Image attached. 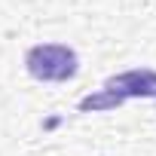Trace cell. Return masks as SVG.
I'll list each match as a JSON object with an SVG mask.
<instances>
[{
  "mask_svg": "<svg viewBox=\"0 0 156 156\" xmlns=\"http://www.w3.org/2000/svg\"><path fill=\"white\" fill-rule=\"evenodd\" d=\"M25 67L40 83H67L80 70V58L70 46L61 43H40L25 52Z\"/></svg>",
  "mask_w": 156,
  "mask_h": 156,
  "instance_id": "2",
  "label": "cell"
},
{
  "mask_svg": "<svg viewBox=\"0 0 156 156\" xmlns=\"http://www.w3.org/2000/svg\"><path fill=\"white\" fill-rule=\"evenodd\" d=\"M129 98H156V70L141 67V70H126V73L110 76L101 92L86 95L80 101V110L83 113H89V110H113Z\"/></svg>",
  "mask_w": 156,
  "mask_h": 156,
  "instance_id": "1",
  "label": "cell"
}]
</instances>
